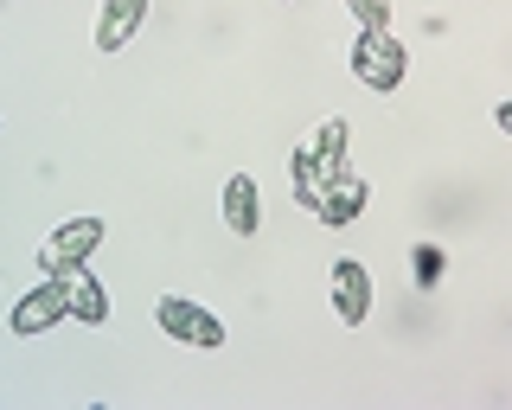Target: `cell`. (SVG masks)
<instances>
[{"label": "cell", "mask_w": 512, "mask_h": 410, "mask_svg": "<svg viewBox=\"0 0 512 410\" xmlns=\"http://www.w3.org/2000/svg\"><path fill=\"white\" fill-rule=\"evenodd\" d=\"M103 238H109V225H103V218H64L52 238L39 244V270L64 282L71 270H84L96 250H103Z\"/></svg>", "instance_id": "2"}, {"label": "cell", "mask_w": 512, "mask_h": 410, "mask_svg": "<svg viewBox=\"0 0 512 410\" xmlns=\"http://www.w3.org/2000/svg\"><path fill=\"white\" fill-rule=\"evenodd\" d=\"M410 257H416V282H423V289H429V282L442 276V250H436V244H416Z\"/></svg>", "instance_id": "13"}, {"label": "cell", "mask_w": 512, "mask_h": 410, "mask_svg": "<svg viewBox=\"0 0 512 410\" xmlns=\"http://www.w3.org/2000/svg\"><path fill=\"white\" fill-rule=\"evenodd\" d=\"M346 13L365 26V33H378V26H391V0H346Z\"/></svg>", "instance_id": "12"}, {"label": "cell", "mask_w": 512, "mask_h": 410, "mask_svg": "<svg viewBox=\"0 0 512 410\" xmlns=\"http://www.w3.org/2000/svg\"><path fill=\"white\" fill-rule=\"evenodd\" d=\"M365 199H372V186H365L359 173L346 167V173H333V180H327V193L314 199V218H320V225H333V231H340V225H352V218L365 212Z\"/></svg>", "instance_id": "7"}, {"label": "cell", "mask_w": 512, "mask_h": 410, "mask_svg": "<svg viewBox=\"0 0 512 410\" xmlns=\"http://www.w3.org/2000/svg\"><path fill=\"white\" fill-rule=\"evenodd\" d=\"M141 20H148V0H103V7H96V33H90V45L96 52H122L128 39L141 33Z\"/></svg>", "instance_id": "6"}, {"label": "cell", "mask_w": 512, "mask_h": 410, "mask_svg": "<svg viewBox=\"0 0 512 410\" xmlns=\"http://www.w3.org/2000/svg\"><path fill=\"white\" fill-rule=\"evenodd\" d=\"M346 65H352V77H359L365 90H378V97H391V90H397V84L410 77V45L397 39L391 26H378V33H365V26H359V39H352Z\"/></svg>", "instance_id": "1"}, {"label": "cell", "mask_w": 512, "mask_h": 410, "mask_svg": "<svg viewBox=\"0 0 512 410\" xmlns=\"http://www.w3.org/2000/svg\"><path fill=\"white\" fill-rule=\"evenodd\" d=\"M256 225H263V186H256V173H231L224 180V231L256 238Z\"/></svg>", "instance_id": "8"}, {"label": "cell", "mask_w": 512, "mask_h": 410, "mask_svg": "<svg viewBox=\"0 0 512 410\" xmlns=\"http://www.w3.org/2000/svg\"><path fill=\"white\" fill-rule=\"evenodd\" d=\"M314 154L327 161V173H346V122H340V116H333V122H320Z\"/></svg>", "instance_id": "11"}, {"label": "cell", "mask_w": 512, "mask_h": 410, "mask_svg": "<svg viewBox=\"0 0 512 410\" xmlns=\"http://www.w3.org/2000/svg\"><path fill=\"white\" fill-rule=\"evenodd\" d=\"M58 321H71V295H64V282H58V276H45L39 289H26L20 302H13V314H7V327H13L20 340L45 334V327H58Z\"/></svg>", "instance_id": "5"}, {"label": "cell", "mask_w": 512, "mask_h": 410, "mask_svg": "<svg viewBox=\"0 0 512 410\" xmlns=\"http://www.w3.org/2000/svg\"><path fill=\"white\" fill-rule=\"evenodd\" d=\"M154 327L167 340H180V346H205V353L224 346V321L212 308H199L192 295H160V302H154Z\"/></svg>", "instance_id": "3"}, {"label": "cell", "mask_w": 512, "mask_h": 410, "mask_svg": "<svg viewBox=\"0 0 512 410\" xmlns=\"http://www.w3.org/2000/svg\"><path fill=\"white\" fill-rule=\"evenodd\" d=\"M64 295H71V321H84V327H103L109 321V289H103V276H96L90 263L64 276Z\"/></svg>", "instance_id": "9"}, {"label": "cell", "mask_w": 512, "mask_h": 410, "mask_svg": "<svg viewBox=\"0 0 512 410\" xmlns=\"http://www.w3.org/2000/svg\"><path fill=\"white\" fill-rule=\"evenodd\" d=\"M493 129L512 135V97H506V103H493Z\"/></svg>", "instance_id": "14"}, {"label": "cell", "mask_w": 512, "mask_h": 410, "mask_svg": "<svg viewBox=\"0 0 512 410\" xmlns=\"http://www.w3.org/2000/svg\"><path fill=\"white\" fill-rule=\"evenodd\" d=\"M327 295H333V314H340V327H365V321H372V270H365L359 257H333Z\"/></svg>", "instance_id": "4"}, {"label": "cell", "mask_w": 512, "mask_h": 410, "mask_svg": "<svg viewBox=\"0 0 512 410\" xmlns=\"http://www.w3.org/2000/svg\"><path fill=\"white\" fill-rule=\"evenodd\" d=\"M288 180H295V205H301V212H314V199L327 193V180H333L327 161L314 154V141H301V148L288 154Z\"/></svg>", "instance_id": "10"}]
</instances>
